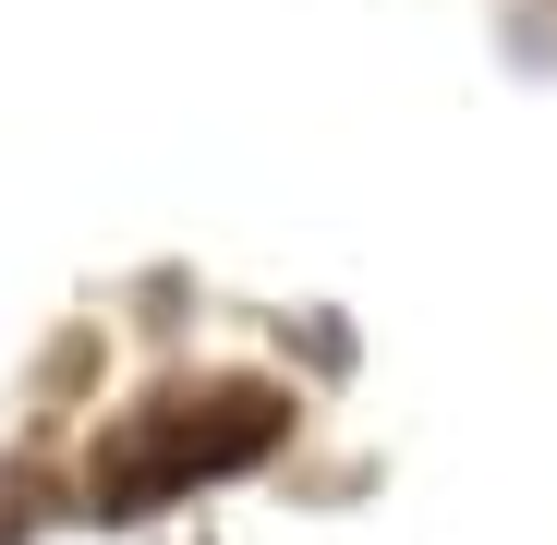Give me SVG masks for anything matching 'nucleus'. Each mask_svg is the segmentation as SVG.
I'll return each mask as SVG.
<instances>
[{
  "instance_id": "nucleus-1",
  "label": "nucleus",
  "mask_w": 557,
  "mask_h": 545,
  "mask_svg": "<svg viewBox=\"0 0 557 545\" xmlns=\"http://www.w3.org/2000/svg\"><path fill=\"white\" fill-rule=\"evenodd\" d=\"M278 436V400L267 388H219V400H182V412H158L146 436H122V461H110V497H170V485H195V473H231V461H255V448Z\"/></svg>"
}]
</instances>
